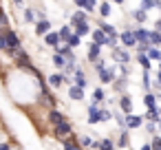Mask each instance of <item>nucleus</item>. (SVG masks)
Segmentation results:
<instances>
[{
  "instance_id": "nucleus-38",
  "label": "nucleus",
  "mask_w": 161,
  "mask_h": 150,
  "mask_svg": "<svg viewBox=\"0 0 161 150\" xmlns=\"http://www.w3.org/2000/svg\"><path fill=\"white\" fill-rule=\"evenodd\" d=\"M71 33H73V31H71V27H69V25H66V27H62V29L58 31V36H60V40H62V42H66Z\"/></svg>"
},
{
  "instance_id": "nucleus-21",
  "label": "nucleus",
  "mask_w": 161,
  "mask_h": 150,
  "mask_svg": "<svg viewBox=\"0 0 161 150\" xmlns=\"http://www.w3.org/2000/svg\"><path fill=\"white\" fill-rule=\"evenodd\" d=\"M88 124H99V108L97 106H88Z\"/></svg>"
},
{
  "instance_id": "nucleus-7",
  "label": "nucleus",
  "mask_w": 161,
  "mask_h": 150,
  "mask_svg": "<svg viewBox=\"0 0 161 150\" xmlns=\"http://www.w3.org/2000/svg\"><path fill=\"white\" fill-rule=\"evenodd\" d=\"M119 108H121L124 115H132V99H130V95H121L119 97Z\"/></svg>"
},
{
  "instance_id": "nucleus-49",
  "label": "nucleus",
  "mask_w": 161,
  "mask_h": 150,
  "mask_svg": "<svg viewBox=\"0 0 161 150\" xmlns=\"http://www.w3.org/2000/svg\"><path fill=\"white\" fill-rule=\"evenodd\" d=\"M150 150H161V139H159V137H154V139H152V143H150Z\"/></svg>"
},
{
  "instance_id": "nucleus-53",
  "label": "nucleus",
  "mask_w": 161,
  "mask_h": 150,
  "mask_svg": "<svg viewBox=\"0 0 161 150\" xmlns=\"http://www.w3.org/2000/svg\"><path fill=\"white\" fill-rule=\"evenodd\" d=\"M7 51V44H5V38H3V31H0V53Z\"/></svg>"
},
{
  "instance_id": "nucleus-52",
  "label": "nucleus",
  "mask_w": 161,
  "mask_h": 150,
  "mask_svg": "<svg viewBox=\"0 0 161 150\" xmlns=\"http://www.w3.org/2000/svg\"><path fill=\"white\" fill-rule=\"evenodd\" d=\"M115 119H117V124L121 126V128H126V119H124V115H113Z\"/></svg>"
},
{
  "instance_id": "nucleus-55",
  "label": "nucleus",
  "mask_w": 161,
  "mask_h": 150,
  "mask_svg": "<svg viewBox=\"0 0 161 150\" xmlns=\"http://www.w3.org/2000/svg\"><path fill=\"white\" fill-rule=\"evenodd\" d=\"M154 31H159V33H161V18L154 22Z\"/></svg>"
},
{
  "instance_id": "nucleus-51",
  "label": "nucleus",
  "mask_w": 161,
  "mask_h": 150,
  "mask_svg": "<svg viewBox=\"0 0 161 150\" xmlns=\"http://www.w3.org/2000/svg\"><path fill=\"white\" fill-rule=\"evenodd\" d=\"M80 143H82L84 148H91V143H93V139H91V137H82V139H80Z\"/></svg>"
},
{
  "instance_id": "nucleus-33",
  "label": "nucleus",
  "mask_w": 161,
  "mask_h": 150,
  "mask_svg": "<svg viewBox=\"0 0 161 150\" xmlns=\"http://www.w3.org/2000/svg\"><path fill=\"white\" fill-rule=\"evenodd\" d=\"M137 62H139V64L143 66V71H148V69L152 66V62L148 60V55H146V53H139V55H137Z\"/></svg>"
},
{
  "instance_id": "nucleus-1",
  "label": "nucleus",
  "mask_w": 161,
  "mask_h": 150,
  "mask_svg": "<svg viewBox=\"0 0 161 150\" xmlns=\"http://www.w3.org/2000/svg\"><path fill=\"white\" fill-rule=\"evenodd\" d=\"M7 53H9V55H11V58H14V60H16V62L20 64V66H25V64H31V58H29V53H27V51H25L22 47L9 49Z\"/></svg>"
},
{
  "instance_id": "nucleus-50",
  "label": "nucleus",
  "mask_w": 161,
  "mask_h": 150,
  "mask_svg": "<svg viewBox=\"0 0 161 150\" xmlns=\"http://www.w3.org/2000/svg\"><path fill=\"white\" fill-rule=\"evenodd\" d=\"M119 73H121V77H128V75H130V69H128L126 64H119Z\"/></svg>"
},
{
  "instance_id": "nucleus-35",
  "label": "nucleus",
  "mask_w": 161,
  "mask_h": 150,
  "mask_svg": "<svg viewBox=\"0 0 161 150\" xmlns=\"http://www.w3.org/2000/svg\"><path fill=\"white\" fill-rule=\"evenodd\" d=\"M62 143H64V150H80V146H77V141H73V137L62 139Z\"/></svg>"
},
{
  "instance_id": "nucleus-27",
  "label": "nucleus",
  "mask_w": 161,
  "mask_h": 150,
  "mask_svg": "<svg viewBox=\"0 0 161 150\" xmlns=\"http://www.w3.org/2000/svg\"><path fill=\"white\" fill-rule=\"evenodd\" d=\"M71 22H88V14H86V11H82V9H77V11L73 14Z\"/></svg>"
},
{
  "instance_id": "nucleus-18",
  "label": "nucleus",
  "mask_w": 161,
  "mask_h": 150,
  "mask_svg": "<svg viewBox=\"0 0 161 150\" xmlns=\"http://www.w3.org/2000/svg\"><path fill=\"white\" fill-rule=\"evenodd\" d=\"M69 97L75 99V102H82V99H84V88H77V86L71 84V88H69Z\"/></svg>"
},
{
  "instance_id": "nucleus-57",
  "label": "nucleus",
  "mask_w": 161,
  "mask_h": 150,
  "mask_svg": "<svg viewBox=\"0 0 161 150\" xmlns=\"http://www.w3.org/2000/svg\"><path fill=\"white\" fill-rule=\"evenodd\" d=\"M75 5H77L80 9H84V0H75Z\"/></svg>"
},
{
  "instance_id": "nucleus-23",
  "label": "nucleus",
  "mask_w": 161,
  "mask_h": 150,
  "mask_svg": "<svg viewBox=\"0 0 161 150\" xmlns=\"http://www.w3.org/2000/svg\"><path fill=\"white\" fill-rule=\"evenodd\" d=\"M49 84H51L53 88H60V86L64 84V75H62V73H53V75L49 77Z\"/></svg>"
},
{
  "instance_id": "nucleus-40",
  "label": "nucleus",
  "mask_w": 161,
  "mask_h": 150,
  "mask_svg": "<svg viewBox=\"0 0 161 150\" xmlns=\"http://www.w3.org/2000/svg\"><path fill=\"white\" fill-rule=\"evenodd\" d=\"M5 29H9V18H7V14L0 9V31H5Z\"/></svg>"
},
{
  "instance_id": "nucleus-63",
  "label": "nucleus",
  "mask_w": 161,
  "mask_h": 150,
  "mask_svg": "<svg viewBox=\"0 0 161 150\" xmlns=\"http://www.w3.org/2000/svg\"><path fill=\"white\" fill-rule=\"evenodd\" d=\"M159 71H161V66H159Z\"/></svg>"
},
{
  "instance_id": "nucleus-10",
  "label": "nucleus",
  "mask_w": 161,
  "mask_h": 150,
  "mask_svg": "<svg viewBox=\"0 0 161 150\" xmlns=\"http://www.w3.org/2000/svg\"><path fill=\"white\" fill-rule=\"evenodd\" d=\"M55 53H60V55H62L66 62H77V60H75L73 49H71V47H66V44H64V47H58V51H55Z\"/></svg>"
},
{
  "instance_id": "nucleus-25",
  "label": "nucleus",
  "mask_w": 161,
  "mask_h": 150,
  "mask_svg": "<svg viewBox=\"0 0 161 150\" xmlns=\"http://www.w3.org/2000/svg\"><path fill=\"white\" fill-rule=\"evenodd\" d=\"M146 55H148L150 62H152V60H154V62H161V51H159L157 47H150V49L146 51Z\"/></svg>"
},
{
  "instance_id": "nucleus-62",
  "label": "nucleus",
  "mask_w": 161,
  "mask_h": 150,
  "mask_svg": "<svg viewBox=\"0 0 161 150\" xmlns=\"http://www.w3.org/2000/svg\"><path fill=\"white\" fill-rule=\"evenodd\" d=\"M157 126H159V128H161V119H159V121H157Z\"/></svg>"
},
{
  "instance_id": "nucleus-43",
  "label": "nucleus",
  "mask_w": 161,
  "mask_h": 150,
  "mask_svg": "<svg viewBox=\"0 0 161 150\" xmlns=\"http://www.w3.org/2000/svg\"><path fill=\"white\" fill-rule=\"evenodd\" d=\"M126 82H128L126 77H119L117 82H113V86H115V91H124V88H126Z\"/></svg>"
},
{
  "instance_id": "nucleus-31",
  "label": "nucleus",
  "mask_w": 161,
  "mask_h": 150,
  "mask_svg": "<svg viewBox=\"0 0 161 150\" xmlns=\"http://www.w3.org/2000/svg\"><path fill=\"white\" fill-rule=\"evenodd\" d=\"M97 150H115L113 139H102V141H97Z\"/></svg>"
},
{
  "instance_id": "nucleus-47",
  "label": "nucleus",
  "mask_w": 161,
  "mask_h": 150,
  "mask_svg": "<svg viewBox=\"0 0 161 150\" xmlns=\"http://www.w3.org/2000/svg\"><path fill=\"white\" fill-rule=\"evenodd\" d=\"M141 84H143L146 91H150V75H148V71H143V82Z\"/></svg>"
},
{
  "instance_id": "nucleus-4",
  "label": "nucleus",
  "mask_w": 161,
  "mask_h": 150,
  "mask_svg": "<svg viewBox=\"0 0 161 150\" xmlns=\"http://www.w3.org/2000/svg\"><path fill=\"white\" fill-rule=\"evenodd\" d=\"M113 60L117 62V64H128L130 62V53H128V49H113Z\"/></svg>"
},
{
  "instance_id": "nucleus-16",
  "label": "nucleus",
  "mask_w": 161,
  "mask_h": 150,
  "mask_svg": "<svg viewBox=\"0 0 161 150\" xmlns=\"http://www.w3.org/2000/svg\"><path fill=\"white\" fill-rule=\"evenodd\" d=\"M152 7H157V9H161V0H141V7H139V9L148 14V11H150Z\"/></svg>"
},
{
  "instance_id": "nucleus-15",
  "label": "nucleus",
  "mask_w": 161,
  "mask_h": 150,
  "mask_svg": "<svg viewBox=\"0 0 161 150\" xmlns=\"http://www.w3.org/2000/svg\"><path fill=\"white\" fill-rule=\"evenodd\" d=\"M49 121L53 124V126H58V124H62V121H66V117L60 113V110H55V108H51V113H49Z\"/></svg>"
},
{
  "instance_id": "nucleus-46",
  "label": "nucleus",
  "mask_w": 161,
  "mask_h": 150,
  "mask_svg": "<svg viewBox=\"0 0 161 150\" xmlns=\"http://www.w3.org/2000/svg\"><path fill=\"white\" fill-rule=\"evenodd\" d=\"M148 49H150V42H139V44H137V51H139V53H146Z\"/></svg>"
},
{
  "instance_id": "nucleus-20",
  "label": "nucleus",
  "mask_w": 161,
  "mask_h": 150,
  "mask_svg": "<svg viewBox=\"0 0 161 150\" xmlns=\"http://www.w3.org/2000/svg\"><path fill=\"white\" fill-rule=\"evenodd\" d=\"M143 104H146V108H157V95L150 93V91H146V95H143Z\"/></svg>"
},
{
  "instance_id": "nucleus-6",
  "label": "nucleus",
  "mask_w": 161,
  "mask_h": 150,
  "mask_svg": "<svg viewBox=\"0 0 161 150\" xmlns=\"http://www.w3.org/2000/svg\"><path fill=\"white\" fill-rule=\"evenodd\" d=\"M69 27H71V29H75V36H80V38H84V36H88V33H91L88 22H71Z\"/></svg>"
},
{
  "instance_id": "nucleus-54",
  "label": "nucleus",
  "mask_w": 161,
  "mask_h": 150,
  "mask_svg": "<svg viewBox=\"0 0 161 150\" xmlns=\"http://www.w3.org/2000/svg\"><path fill=\"white\" fill-rule=\"evenodd\" d=\"M36 16H38V20H47V14H44V11H40V9H38V14H36Z\"/></svg>"
},
{
  "instance_id": "nucleus-58",
  "label": "nucleus",
  "mask_w": 161,
  "mask_h": 150,
  "mask_svg": "<svg viewBox=\"0 0 161 150\" xmlns=\"http://www.w3.org/2000/svg\"><path fill=\"white\" fill-rule=\"evenodd\" d=\"M139 150H150V143H143V146H141Z\"/></svg>"
},
{
  "instance_id": "nucleus-30",
  "label": "nucleus",
  "mask_w": 161,
  "mask_h": 150,
  "mask_svg": "<svg viewBox=\"0 0 161 150\" xmlns=\"http://www.w3.org/2000/svg\"><path fill=\"white\" fill-rule=\"evenodd\" d=\"M75 69H77V66H75V62H66V64H64V69H62V75H64V77H73Z\"/></svg>"
},
{
  "instance_id": "nucleus-22",
  "label": "nucleus",
  "mask_w": 161,
  "mask_h": 150,
  "mask_svg": "<svg viewBox=\"0 0 161 150\" xmlns=\"http://www.w3.org/2000/svg\"><path fill=\"white\" fill-rule=\"evenodd\" d=\"M132 36H135V40H137V44H139V42H148V31H146V29H139V27H137V29H132Z\"/></svg>"
},
{
  "instance_id": "nucleus-56",
  "label": "nucleus",
  "mask_w": 161,
  "mask_h": 150,
  "mask_svg": "<svg viewBox=\"0 0 161 150\" xmlns=\"http://www.w3.org/2000/svg\"><path fill=\"white\" fill-rule=\"evenodd\" d=\"M0 150H11V146L9 143H0Z\"/></svg>"
},
{
  "instance_id": "nucleus-42",
  "label": "nucleus",
  "mask_w": 161,
  "mask_h": 150,
  "mask_svg": "<svg viewBox=\"0 0 161 150\" xmlns=\"http://www.w3.org/2000/svg\"><path fill=\"white\" fill-rule=\"evenodd\" d=\"M110 119H113V113L108 108H102L99 110V121H110Z\"/></svg>"
},
{
  "instance_id": "nucleus-19",
  "label": "nucleus",
  "mask_w": 161,
  "mask_h": 150,
  "mask_svg": "<svg viewBox=\"0 0 161 150\" xmlns=\"http://www.w3.org/2000/svg\"><path fill=\"white\" fill-rule=\"evenodd\" d=\"M99 51H102V47H99V44H95V42H91V44H88V60H91V62H95V60L99 58Z\"/></svg>"
},
{
  "instance_id": "nucleus-32",
  "label": "nucleus",
  "mask_w": 161,
  "mask_h": 150,
  "mask_svg": "<svg viewBox=\"0 0 161 150\" xmlns=\"http://www.w3.org/2000/svg\"><path fill=\"white\" fill-rule=\"evenodd\" d=\"M132 18H135L139 25H143V22L148 20V14H146V11H141V9H135V11H132Z\"/></svg>"
},
{
  "instance_id": "nucleus-29",
  "label": "nucleus",
  "mask_w": 161,
  "mask_h": 150,
  "mask_svg": "<svg viewBox=\"0 0 161 150\" xmlns=\"http://www.w3.org/2000/svg\"><path fill=\"white\" fill-rule=\"evenodd\" d=\"M104 99H106L104 91H102V88H95V91H93V106H99Z\"/></svg>"
},
{
  "instance_id": "nucleus-45",
  "label": "nucleus",
  "mask_w": 161,
  "mask_h": 150,
  "mask_svg": "<svg viewBox=\"0 0 161 150\" xmlns=\"http://www.w3.org/2000/svg\"><path fill=\"white\" fill-rule=\"evenodd\" d=\"M93 64H95V69H97V73H99L102 69H106V60H102V58H97V60H95Z\"/></svg>"
},
{
  "instance_id": "nucleus-39",
  "label": "nucleus",
  "mask_w": 161,
  "mask_h": 150,
  "mask_svg": "<svg viewBox=\"0 0 161 150\" xmlns=\"http://www.w3.org/2000/svg\"><path fill=\"white\" fill-rule=\"evenodd\" d=\"M97 9V0H84V11L86 14H93Z\"/></svg>"
},
{
  "instance_id": "nucleus-26",
  "label": "nucleus",
  "mask_w": 161,
  "mask_h": 150,
  "mask_svg": "<svg viewBox=\"0 0 161 150\" xmlns=\"http://www.w3.org/2000/svg\"><path fill=\"white\" fill-rule=\"evenodd\" d=\"M148 42H150V47H159L161 44V33L159 31H148Z\"/></svg>"
},
{
  "instance_id": "nucleus-2",
  "label": "nucleus",
  "mask_w": 161,
  "mask_h": 150,
  "mask_svg": "<svg viewBox=\"0 0 161 150\" xmlns=\"http://www.w3.org/2000/svg\"><path fill=\"white\" fill-rule=\"evenodd\" d=\"M3 38H5L7 51H9V49H16V47H22V44H20V38H18V33H16L14 29H5V31H3Z\"/></svg>"
},
{
  "instance_id": "nucleus-36",
  "label": "nucleus",
  "mask_w": 161,
  "mask_h": 150,
  "mask_svg": "<svg viewBox=\"0 0 161 150\" xmlns=\"http://www.w3.org/2000/svg\"><path fill=\"white\" fill-rule=\"evenodd\" d=\"M42 102H44V104H47V106H51V108H53V106H55V99H53V95H51V93H49V91H47V88H44V91H42Z\"/></svg>"
},
{
  "instance_id": "nucleus-44",
  "label": "nucleus",
  "mask_w": 161,
  "mask_h": 150,
  "mask_svg": "<svg viewBox=\"0 0 161 150\" xmlns=\"http://www.w3.org/2000/svg\"><path fill=\"white\" fill-rule=\"evenodd\" d=\"M25 20H27V22H33V20H36L33 9H25Z\"/></svg>"
},
{
  "instance_id": "nucleus-14",
  "label": "nucleus",
  "mask_w": 161,
  "mask_h": 150,
  "mask_svg": "<svg viewBox=\"0 0 161 150\" xmlns=\"http://www.w3.org/2000/svg\"><path fill=\"white\" fill-rule=\"evenodd\" d=\"M124 119H126V126H128V128H139V126L143 124V119H141L139 115H124Z\"/></svg>"
},
{
  "instance_id": "nucleus-9",
  "label": "nucleus",
  "mask_w": 161,
  "mask_h": 150,
  "mask_svg": "<svg viewBox=\"0 0 161 150\" xmlns=\"http://www.w3.org/2000/svg\"><path fill=\"white\" fill-rule=\"evenodd\" d=\"M99 80H102V84H113V82L117 80L113 66H110V69H102V71H99Z\"/></svg>"
},
{
  "instance_id": "nucleus-11",
  "label": "nucleus",
  "mask_w": 161,
  "mask_h": 150,
  "mask_svg": "<svg viewBox=\"0 0 161 150\" xmlns=\"http://www.w3.org/2000/svg\"><path fill=\"white\" fill-rule=\"evenodd\" d=\"M49 31H51V22L49 20H38L36 22V33L38 36H47Z\"/></svg>"
},
{
  "instance_id": "nucleus-37",
  "label": "nucleus",
  "mask_w": 161,
  "mask_h": 150,
  "mask_svg": "<svg viewBox=\"0 0 161 150\" xmlns=\"http://www.w3.org/2000/svg\"><path fill=\"white\" fill-rule=\"evenodd\" d=\"M97 9H99L102 18H108L110 16V3H102V5H97Z\"/></svg>"
},
{
  "instance_id": "nucleus-24",
  "label": "nucleus",
  "mask_w": 161,
  "mask_h": 150,
  "mask_svg": "<svg viewBox=\"0 0 161 150\" xmlns=\"http://www.w3.org/2000/svg\"><path fill=\"white\" fill-rule=\"evenodd\" d=\"M141 119H148V121H154V124H157L161 117H159V110H157V108H148V110H146V115H143Z\"/></svg>"
},
{
  "instance_id": "nucleus-3",
  "label": "nucleus",
  "mask_w": 161,
  "mask_h": 150,
  "mask_svg": "<svg viewBox=\"0 0 161 150\" xmlns=\"http://www.w3.org/2000/svg\"><path fill=\"white\" fill-rule=\"evenodd\" d=\"M117 40H119V44H121L124 49H130V47H137V40H135V36H132V29H126V31H121V33H117Z\"/></svg>"
},
{
  "instance_id": "nucleus-59",
  "label": "nucleus",
  "mask_w": 161,
  "mask_h": 150,
  "mask_svg": "<svg viewBox=\"0 0 161 150\" xmlns=\"http://www.w3.org/2000/svg\"><path fill=\"white\" fill-rule=\"evenodd\" d=\"M22 3L25 0H14V5H18V7H22Z\"/></svg>"
},
{
  "instance_id": "nucleus-60",
  "label": "nucleus",
  "mask_w": 161,
  "mask_h": 150,
  "mask_svg": "<svg viewBox=\"0 0 161 150\" xmlns=\"http://www.w3.org/2000/svg\"><path fill=\"white\" fill-rule=\"evenodd\" d=\"M157 82H159V84H161V71H159V75H157Z\"/></svg>"
},
{
  "instance_id": "nucleus-48",
  "label": "nucleus",
  "mask_w": 161,
  "mask_h": 150,
  "mask_svg": "<svg viewBox=\"0 0 161 150\" xmlns=\"http://www.w3.org/2000/svg\"><path fill=\"white\" fill-rule=\"evenodd\" d=\"M146 132L154 135V132H157V124H154V121H148V124H146Z\"/></svg>"
},
{
  "instance_id": "nucleus-61",
  "label": "nucleus",
  "mask_w": 161,
  "mask_h": 150,
  "mask_svg": "<svg viewBox=\"0 0 161 150\" xmlns=\"http://www.w3.org/2000/svg\"><path fill=\"white\" fill-rule=\"evenodd\" d=\"M113 3H117V5H121V3H124V0H113Z\"/></svg>"
},
{
  "instance_id": "nucleus-17",
  "label": "nucleus",
  "mask_w": 161,
  "mask_h": 150,
  "mask_svg": "<svg viewBox=\"0 0 161 150\" xmlns=\"http://www.w3.org/2000/svg\"><path fill=\"white\" fill-rule=\"evenodd\" d=\"M91 36H93V42H95V44L106 47V36L102 33V29H93V31H91Z\"/></svg>"
},
{
  "instance_id": "nucleus-13",
  "label": "nucleus",
  "mask_w": 161,
  "mask_h": 150,
  "mask_svg": "<svg viewBox=\"0 0 161 150\" xmlns=\"http://www.w3.org/2000/svg\"><path fill=\"white\" fill-rule=\"evenodd\" d=\"M73 77H75V84H73V86H77V88H84V86H86V75H84V71H82L80 66L75 69Z\"/></svg>"
},
{
  "instance_id": "nucleus-8",
  "label": "nucleus",
  "mask_w": 161,
  "mask_h": 150,
  "mask_svg": "<svg viewBox=\"0 0 161 150\" xmlns=\"http://www.w3.org/2000/svg\"><path fill=\"white\" fill-rule=\"evenodd\" d=\"M44 38V44L47 47H53V49H58V44H62V40H60V36L55 33V31H49L47 36H42Z\"/></svg>"
},
{
  "instance_id": "nucleus-34",
  "label": "nucleus",
  "mask_w": 161,
  "mask_h": 150,
  "mask_svg": "<svg viewBox=\"0 0 161 150\" xmlns=\"http://www.w3.org/2000/svg\"><path fill=\"white\" fill-rule=\"evenodd\" d=\"M128 143H130L128 132H126V130H121V132H119V139H117V146H119V148H128Z\"/></svg>"
},
{
  "instance_id": "nucleus-28",
  "label": "nucleus",
  "mask_w": 161,
  "mask_h": 150,
  "mask_svg": "<svg viewBox=\"0 0 161 150\" xmlns=\"http://www.w3.org/2000/svg\"><path fill=\"white\" fill-rule=\"evenodd\" d=\"M64 44H66V47H71V49H77V47L82 44V38H80V36H75V33H71V36H69V40H66Z\"/></svg>"
},
{
  "instance_id": "nucleus-41",
  "label": "nucleus",
  "mask_w": 161,
  "mask_h": 150,
  "mask_svg": "<svg viewBox=\"0 0 161 150\" xmlns=\"http://www.w3.org/2000/svg\"><path fill=\"white\" fill-rule=\"evenodd\" d=\"M53 64L58 66V69H64V64H66V60L60 55V53H53Z\"/></svg>"
},
{
  "instance_id": "nucleus-5",
  "label": "nucleus",
  "mask_w": 161,
  "mask_h": 150,
  "mask_svg": "<svg viewBox=\"0 0 161 150\" xmlns=\"http://www.w3.org/2000/svg\"><path fill=\"white\" fill-rule=\"evenodd\" d=\"M71 132H73V126L69 121H62V124L55 126V137L58 139H66V137H71Z\"/></svg>"
},
{
  "instance_id": "nucleus-12",
  "label": "nucleus",
  "mask_w": 161,
  "mask_h": 150,
  "mask_svg": "<svg viewBox=\"0 0 161 150\" xmlns=\"http://www.w3.org/2000/svg\"><path fill=\"white\" fill-rule=\"evenodd\" d=\"M97 27L102 29V33H104V36H108V38H117V29H115L113 25H108V22H104V20H102Z\"/></svg>"
}]
</instances>
